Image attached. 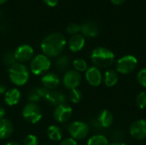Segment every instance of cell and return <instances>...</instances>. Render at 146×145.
I'll use <instances>...</instances> for the list:
<instances>
[{
    "label": "cell",
    "mask_w": 146,
    "mask_h": 145,
    "mask_svg": "<svg viewBox=\"0 0 146 145\" xmlns=\"http://www.w3.org/2000/svg\"><path fill=\"white\" fill-rule=\"evenodd\" d=\"M67 44L66 38L60 32H53L46 36L41 42L40 47L43 54L50 57L59 56Z\"/></svg>",
    "instance_id": "obj_1"
},
{
    "label": "cell",
    "mask_w": 146,
    "mask_h": 145,
    "mask_svg": "<svg viewBox=\"0 0 146 145\" xmlns=\"http://www.w3.org/2000/svg\"><path fill=\"white\" fill-rule=\"evenodd\" d=\"M91 60L98 68H110L115 62V54L105 47H97L91 54Z\"/></svg>",
    "instance_id": "obj_2"
},
{
    "label": "cell",
    "mask_w": 146,
    "mask_h": 145,
    "mask_svg": "<svg viewBox=\"0 0 146 145\" xmlns=\"http://www.w3.org/2000/svg\"><path fill=\"white\" fill-rule=\"evenodd\" d=\"M9 78L15 85L23 86L29 80L30 70L25 64L16 62L9 68Z\"/></svg>",
    "instance_id": "obj_3"
},
{
    "label": "cell",
    "mask_w": 146,
    "mask_h": 145,
    "mask_svg": "<svg viewBox=\"0 0 146 145\" xmlns=\"http://www.w3.org/2000/svg\"><path fill=\"white\" fill-rule=\"evenodd\" d=\"M50 66V59L44 54H38L33 56V59L30 61L29 70L32 72V73L37 76L44 75V73H48Z\"/></svg>",
    "instance_id": "obj_4"
},
{
    "label": "cell",
    "mask_w": 146,
    "mask_h": 145,
    "mask_svg": "<svg viewBox=\"0 0 146 145\" xmlns=\"http://www.w3.org/2000/svg\"><path fill=\"white\" fill-rule=\"evenodd\" d=\"M21 115L24 120L30 124H36L39 122L43 116L41 108L37 103L29 102L22 108Z\"/></svg>",
    "instance_id": "obj_5"
},
{
    "label": "cell",
    "mask_w": 146,
    "mask_h": 145,
    "mask_svg": "<svg viewBox=\"0 0 146 145\" xmlns=\"http://www.w3.org/2000/svg\"><path fill=\"white\" fill-rule=\"evenodd\" d=\"M138 66V59L133 55H126L116 62V72L121 74L133 73Z\"/></svg>",
    "instance_id": "obj_6"
},
{
    "label": "cell",
    "mask_w": 146,
    "mask_h": 145,
    "mask_svg": "<svg viewBox=\"0 0 146 145\" xmlns=\"http://www.w3.org/2000/svg\"><path fill=\"white\" fill-rule=\"evenodd\" d=\"M68 133L74 139L82 140L85 139L90 133V126L87 123L80 121L72 122L68 126Z\"/></svg>",
    "instance_id": "obj_7"
},
{
    "label": "cell",
    "mask_w": 146,
    "mask_h": 145,
    "mask_svg": "<svg viewBox=\"0 0 146 145\" xmlns=\"http://www.w3.org/2000/svg\"><path fill=\"white\" fill-rule=\"evenodd\" d=\"M81 74L74 69H68L62 77V85L68 90L78 88L81 83Z\"/></svg>",
    "instance_id": "obj_8"
},
{
    "label": "cell",
    "mask_w": 146,
    "mask_h": 145,
    "mask_svg": "<svg viewBox=\"0 0 146 145\" xmlns=\"http://www.w3.org/2000/svg\"><path fill=\"white\" fill-rule=\"evenodd\" d=\"M73 115L72 108L67 103L56 106L53 111V118L58 123L68 122Z\"/></svg>",
    "instance_id": "obj_9"
},
{
    "label": "cell",
    "mask_w": 146,
    "mask_h": 145,
    "mask_svg": "<svg viewBox=\"0 0 146 145\" xmlns=\"http://www.w3.org/2000/svg\"><path fill=\"white\" fill-rule=\"evenodd\" d=\"M33 54L34 50L29 44H21L14 51V56L16 62L23 64L28 61H31L33 57Z\"/></svg>",
    "instance_id": "obj_10"
},
{
    "label": "cell",
    "mask_w": 146,
    "mask_h": 145,
    "mask_svg": "<svg viewBox=\"0 0 146 145\" xmlns=\"http://www.w3.org/2000/svg\"><path fill=\"white\" fill-rule=\"evenodd\" d=\"M130 135L137 140H144L146 138V120L141 119L133 121L129 128Z\"/></svg>",
    "instance_id": "obj_11"
},
{
    "label": "cell",
    "mask_w": 146,
    "mask_h": 145,
    "mask_svg": "<svg viewBox=\"0 0 146 145\" xmlns=\"http://www.w3.org/2000/svg\"><path fill=\"white\" fill-rule=\"evenodd\" d=\"M85 73H86V75H85L86 79L90 85L93 87H98L102 84L103 74L98 68L95 66L87 68V70Z\"/></svg>",
    "instance_id": "obj_12"
},
{
    "label": "cell",
    "mask_w": 146,
    "mask_h": 145,
    "mask_svg": "<svg viewBox=\"0 0 146 145\" xmlns=\"http://www.w3.org/2000/svg\"><path fill=\"white\" fill-rule=\"evenodd\" d=\"M41 83L43 87L50 91H55L60 85V78L56 73L48 72L42 76Z\"/></svg>",
    "instance_id": "obj_13"
},
{
    "label": "cell",
    "mask_w": 146,
    "mask_h": 145,
    "mask_svg": "<svg viewBox=\"0 0 146 145\" xmlns=\"http://www.w3.org/2000/svg\"><path fill=\"white\" fill-rule=\"evenodd\" d=\"M21 99V93L17 88H10L6 91L3 94L4 103L8 106H15L17 105Z\"/></svg>",
    "instance_id": "obj_14"
},
{
    "label": "cell",
    "mask_w": 146,
    "mask_h": 145,
    "mask_svg": "<svg viewBox=\"0 0 146 145\" xmlns=\"http://www.w3.org/2000/svg\"><path fill=\"white\" fill-rule=\"evenodd\" d=\"M80 32L83 36L88 38H95L98 35V27L93 21H86L80 26Z\"/></svg>",
    "instance_id": "obj_15"
},
{
    "label": "cell",
    "mask_w": 146,
    "mask_h": 145,
    "mask_svg": "<svg viewBox=\"0 0 146 145\" xmlns=\"http://www.w3.org/2000/svg\"><path fill=\"white\" fill-rule=\"evenodd\" d=\"M85 38L82 34L73 35L68 40V48L72 52L80 51L85 46Z\"/></svg>",
    "instance_id": "obj_16"
},
{
    "label": "cell",
    "mask_w": 146,
    "mask_h": 145,
    "mask_svg": "<svg viewBox=\"0 0 146 145\" xmlns=\"http://www.w3.org/2000/svg\"><path fill=\"white\" fill-rule=\"evenodd\" d=\"M14 132V125L13 123L4 118L0 120V140L9 138Z\"/></svg>",
    "instance_id": "obj_17"
},
{
    "label": "cell",
    "mask_w": 146,
    "mask_h": 145,
    "mask_svg": "<svg viewBox=\"0 0 146 145\" xmlns=\"http://www.w3.org/2000/svg\"><path fill=\"white\" fill-rule=\"evenodd\" d=\"M49 103H50L51 105L56 107L62 104L66 103L67 102V97L66 95L59 91H50V94L48 96V98L46 100Z\"/></svg>",
    "instance_id": "obj_18"
},
{
    "label": "cell",
    "mask_w": 146,
    "mask_h": 145,
    "mask_svg": "<svg viewBox=\"0 0 146 145\" xmlns=\"http://www.w3.org/2000/svg\"><path fill=\"white\" fill-rule=\"evenodd\" d=\"M113 121H114V116H113V114L110 110L104 109L98 114V123L99 124L100 127L109 128L112 126Z\"/></svg>",
    "instance_id": "obj_19"
},
{
    "label": "cell",
    "mask_w": 146,
    "mask_h": 145,
    "mask_svg": "<svg viewBox=\"0 0 146 145\" xmlns=\"http://www.w3.org/2000/svg\"><path fill=\"white\" fill-rule=\"evenodd\" d=\"M103 79L104 81V84L108 87H113L115 86L118 80H119V75L118 73L115 70L109 69L104 73V75L103 76Z\"/></svg>",
    "instance_id": "obj_20"
},
{
    "label": "cell",
    "mask_w": 146,
    "mask_h": 145,
    "mask_svg": "<svg viewBox=\"0 0 146 145\" xmlns=\"http://www.w3.org/2000/svg\"><path fill=\"white\" fill-rule=\"evenodd\" d=\"M48 138L54 142H59L62 139V131L56 125H50L46 130Z\"/></svg>",
    "instance_id": "obj_21"
},
{
    "label": "cell",
    "mask_w": 146,
    "mask_h": 145,
    "mask_svg": "<svg viewBox=\"0 0 146 145\" xmlns=\"http://www.w3.org/2000/svg\"><path fill=\"white\" fill-rule=\"evenodd\" d=\"M70 58L67 55H60L57 56L55 66L59 71H68L70 67Z\"/></svg>",
    "instance_id": "obj_22"
},
{
    "label": "cell",
    "mask_w": 146,
    "mask_h": 145,
    "mask_svg": "<svg viewBox=\"0 0 146 145\" xmlns=\"http://www.w3.org/2000/svg\"><path fill=\"white\" fill-rule=\"evenodd\" d=\"M108 138L101 134H97L92 136L87 140V145H109Z\"/></svg>",
    "instance_id": "obj_23"
},
{
    "label": "cell",
    "mask_w": 146,
    "mask_h": 145,
    "mask_svg": "<svg viewBox=\"0 0 146 145\" xmlns=\"http://www.w3.org/2000/svg\"><path fill=\"white\" fill-rule=\"evenodd\" d=\"M68 98L73 103H79L83 99V94L81 91L79 90L78 88L73 89V90H70L68 93Z\"/></svg>",
    "instance_id": "obj_24"
},
{
    "label": "cell",
    "mask_w": 146,
    "mask_h": 145,
    "mask_svg": "<svg viewBox=\"0 0 146 145\" xmlns=\"http://www.w3.org/2000/svg\"><path fill=\"white\" fill-rule=\"evenodd\" d=\"M72 64H73V67H74V70H76L79 73L86 72L87 70V68H88L86 62L82 58H77V59L74 60Z\"/></svg>",
    "instance_id": "obj_25"
},
{
    "label": "cell",
    "mask_w": 146,
    "mask_h": 145,
    "mask_svg": "<svg viewBox=\"0 0 146 145\" xmlns=\"http://www.w3.org/2000/svg\"><path fill=\"white\" fill-rule=\"evenodd\" d=\"M3 64L9 68H10L11 66H13L14 64H15L17 62L15 58L14 53H12V52L5 53L3 56Z\"/></svg>",
    "instance_id": "obj_26"
},
{
    "label": "cell",
    "mask_w": 146,
    "mask_h": 145,
    "mask_svg": "<svg viewBox=\"0 0 146 145\" xmlns=\"http://www.w3.org/2000/svg\"><path fill=\"white\" fill-rule=\"evenodd\" d=\"M136 104L140 109H146V91H141L136 97Z\"/></svg>",
    "instance_id": "obj_27"
},
{
    "label": "cell",
    "mask_w": 146,
    "mask_h": 145,
    "mask_svg": "<svg viewBox=\"0 0 146 145\" xmlns=\"http://www.w3.org/2000/svg\"><path fill=\"white\" fill-rule=\"evenodd\" d=\"M27 99L29 101V103H38L41 100L40 98V96L37 91V88L35 89H32L29 92H28V95H27Z\"/></svg>",
    "instance_id": "obj_28"
},
{
    "label": "cell",
    "mask_w": 146,
    "mask_h": 145,
    "mask_svg": "<svg viewBox=\"0 0 146 145\" xmlns=\"http://www.w3.org/2000/svg\"><path fill=\"white\" fill-rule=\"evenodd\" d=\"M23 145H39V141L37 136L33 134H28L23 140Z\"/></svg>",
    "instance_id": "obj_29"
},
{
    "label": "cell",
    "mask_w": 146,
    "mask_h": 145,
    "mask_svg": "<svg viewBox=\"0 0 146 145\" xmlns=\"http://www.w3.org/2000/svg\"><path fill=\"white\" fill-rule=\"evenodd\" d=\"M67 32L71 34L72 36L73 35H75V34H79V32H80V26L77 23H70L67 26Z\"/></svg>",
    "instance_id": "obj_30"
},
{
    "label": "cell",
    "mask_w": 146,
    "mask_h": 145,
    "mask_svg": "<svg viewBox=\"0 0 146 145\" xmlns=\"http://www.w3.org/2000/svg\"><path fill=\"white\" fill-rule=\"evenodd\" d=\"M137 81L138 83L146 88V68H142L137 74Z\"/></svg>",
    "instance_id": "obj_31"
},
{
    "label": "cell",
    "mask_w": 146,
    "mask_h": 145,
    "mask_svg": "<svg viewBox=\"0 0 146 145\" xmlns=\"http://www.w3.org/2000/svg\"><path fill=\"white\" fill-rule=\"evenodd\" d=\"M59 145H79L77 141L72 138H66L60 141Z\"/></svg>",
    "instance_id": "obj_32"
},
{
    "label": "cell",
    "mask_w": 146,
    "mask_h": 145,
    "mask_svg": "<svg viewBox=\"0 0 146 145\" xmlns=\"http://www.w3.org/2000/svg\"><path fill=\"white\" fill-rule=\"evenodd\" d=\"M44 2V3L50 7H55L57 5L59 0H43Z\"/></svg>",
    "instance_id": "obj_33"
},
{
    "label": "cell",
    "mask_w": 146,
    "mask_h": 145,
    "mask_svg": "<svg viewBox=\"0 0 146 145\" xmlns=\"http://www.w3.org/2000/svg\"><path fill=\"white\" fill-rule=\"evenodd\" d=\"M6 116V110L3 107L0 106V120L4 119Z\"/></svg>",
    "instance_id": "obj_34"
},
{
    "label": "cell",
    "mask_w": 146,
    "mask_h": 145,
    "mask_svg": "<svg viewBox=\"0 0 146 145\" xmlns=\"http://www.w3.org/2000/svg\"><path fill=\"white\" fill-rule=\"evenodd\" d=\"M6 91H7V88H6L5 85L0 83V94H4L6 92Z\"/></svg>",
    "instance_id": "obj_35"
},
{
    "label": "cell",
    "mask_w": 146,
    "mask_h": 145,
    "mask_svg": "<svg viewBox=\"0 0 146 145\" xmlns=\"http://www.w3.org/2000/svg\"><path fill=\"white\" fill-rule=\"evenodd\" d=\"M110 1L115 5H120V4H122L126 0H110Z\"/></svg>",
    "instance_id": "obj_36"
},
{
    "label": "cell",
    "mask_w": 146,
    "mask_h": 145,
    "mask_svg": "<svg viewBox=\"0 0 146 145\" xmlns=\"http://www.w3.org/2000/svg\"><path fill=\"white\" fill-rule=\"evenodd\" d=\"M109 145H127L126 144L122 143V142H113L111 144H110Z\"/></svg>",
    "instance_id": "obj_37"
},
{
    "label": "cell",
    "mask_w": 146,
    "mask_h": 145,
    "mask_svg": "<svg viewBox=\"0 0 146 145\" xmlns=\"http://www.w3.org/2000/svg\"><path fill=\"white\" fill-rule=\"evenodd\" d=\"M4 145H20L18 143H16V142H8V143H6Z\"/></svg>",
    "instance_id": "obj_38"
},
{
    "label": "cell",
    "mask_w": 146,
    "mask_h": 145,
    "mask_svg": "<svg viewBox=\"0 0 146 145\" xmlns=\"http://www.w3.org/2000/svg\"><path fill=\"white\" fill-rule=\"evenodd\" d=\"M7 1H8V0H0V5H2V4H3V3H5Z\"/></svg>",
    "instance_id": "obj_39"
},
{
    "label": "cell",
    "mask_w": 146,
    "mask_h": 145,
    "mask_svg": "<svg viewBox=\"0 0 146 145\" xmlns=\"http://www.w3.org/2000/svg\"><path fill=\"white\" fill-rule=\"evenodd\" d=\"M44 145H50V144H44Z\"/></svg>",
    "instance_id": "obj_40"
},
{
    "label": "cell",
    "mask_w": 146,
    "mask_h": 145,
    "mask_svg": "<svg viewBox=\"0 0 146 145\" xmlns=\"http://www.w3.org/2000/svg\"><path fill=\"white\" fill-rule=\"evenodd\" d=\"M0 15H1V12H0Z\"/></svg>",
    "instance_id": "obj_41"
}]
</instances>
